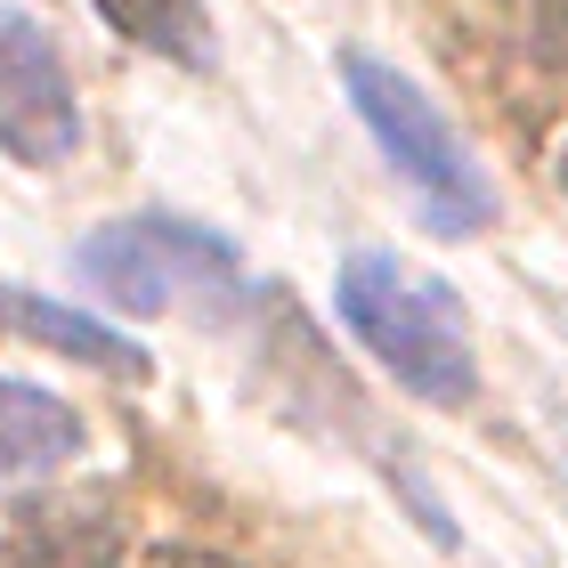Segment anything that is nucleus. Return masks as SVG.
I'll use <instances>...</instances> for the list:
<instances>
[{
  "mask_svg": "<svg viewBox=\"0 0 568 568\" xmlns=\"http://www.w3.org/2000/svg\"><path fill=\"white\" fill-rule=\"evenodd\" d=\"M342 325L366 342V357H382V374L430 406H463L479 390L463 301L438 276H415L398 252H349L342 261Z\"/></svg>",
  "mask_w": 568,
  "mask_h": 568,
  "instance_id": "nucleus-1",
  "label": "nucleus"
},
{
  "mask_svg": "<svg viewBox=\"0 0 568 568\" xmlns=\"http://www.w3.org/2000/svg\"><path fill=\"white\" fill-rule=\"evenodd\" d=\"M342 82H349V106L366 114V131L382 139V154H390V163L406 171V187L423 195L430 227H438V236H471V227L496 212V187L471 171L455 122L438 114L398 65L366 58V49H342Z\"/></svg>",
  "mask_w": 568,
  "mask_h": 568,
  "instance_id": "nucleus-2",
  "label": "nucleus"
},
{
  "mask_svg": "<svg viewBox=\"0 0 568 568\" xmlns=\"http://www.w3.org/2000/svg\"><path fill=\"white\" fill-rule=\"evenodd\" d=\"M73 276L106 293V308L163 317V308H187L195 293H236L244 261L236 244H220L195 220H114L73 252Z\"/></svg>",
  "mask_w": 568,
  "mask_h": 568,
  "instance_id": "nucleus-3",
  "label": "nucleus"
},
{
  "mask_svg": "<svg viewBox=\"0 0 568 568\" xmlns=\"http://www.w3.org/2000/svg\"><path fill=\"white\" fill-rule=\"evenodd\" d=\"M73 146H82V106H73V73L58 58V41L0 0V154L65 163Z\"/></svg>",
  "mask_w": 568,
  "mask_h": 568,
  "instance_id": "nucleus-4",
  "label": "nucleus"
},
{
  "mask_svg": "<svg viewBox=\"0 0 568 568\" xmlns=\"http://www.w3.org/2000/svg\"><path fill=\"white\" fill-rule=\"evenodd\" d=\"M82 455V415L65 398L33 390V382H9L0 374V487H24V479H49Z\"/></svg>",
  "mask_w": 568,
  "mask_h": 568,
  "instance_id": "nucleus-5",
  "label": "nucleus"
},
{
  "mask_svg": "<svg viewBox=\"0 0 568 568\" xmlns=\"http://www.w3.org/2000/svg\"><path fill=\"white\" fill-rule=\"evenodd\" d=\"M0 325L24 333V342H41V349H58L73 357V366H106V374H146V349L139 342H122L114 325H98L82 317V308H58V301H41V293H17V284H0Z\"/></svg>",
  "mask_w": 568,
  "mask_h": 568,
  "instance_id": "nucleus-6",
  "label": "nucleus"
},
{
  "mask_svg": "<svg viewBox=\"0 0 568 568\" xmlns=\"http://www.w3.org/2000/svg\"><path fill=\"white\" fill-rule=\"evenodd\" d=\"M98 17L114 33H131L154 58H179V65H212V17L203 0H98Z\"/></svg>",
  "mask_w": 568,
  "mask_h": 568,
  "instance_id": "nucleus-7",
  "label": "nucleus"
},
{
  "mask_svg": "<svg viewBox=\"0 0 568 568\" xmlns=\"http://www.w3.org/2000/svg\"><path fill=\"white\" fill-rule=\"evenodd\" d=\"M17 568H114V520L106 511H49L17 536Z\"/></svg>",
  "mask_w": 568,
  "mask_h": 568,
  "instance_id": "nucleus-8",
  "label": "nucleus"
},
{
  "mask_svg": "<svg viewBox=\"0 0 568 568\" xmlns=\"http://www.w3.org/2000/svg\"><path fill=\"white\" fill-rule=\"evenodd\" d=\"M146 568H227V560L195 552V545H163V552H146Z\"/></svg>",
  "mask_w": 568,
  "mask_h": 568,
  "instance_id": "nucleus-9",
  "label": "nucleus"
},
{
  "mask_svg": "<svg viewBox=\"0 0 568 568\" xmlns=\"http://www.w3.org/2000/svg\"><path fill=\"white\" fill-rule=\"evenodd\" d=\"M552 9V33H560V58H568V0H545Z\"/></svg>",
  "mask_w": 568,
  "mask_h": 568,
  "instance_id": "nucleus-10",
  "label": "nucleus"
}]
</instances>
